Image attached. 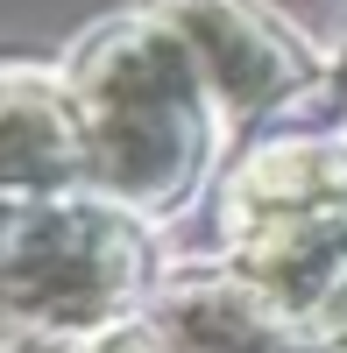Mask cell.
<instances>
[{
    "instance_id": "6da1fadb",
    "label": "cell",
    "mask_w": 347,
    "mask_h": 353,
    "mask_svg": "<svg viewBox=\"0 0 347 353\" xmlns=\"http://www.w3.org/2000/svg\"><path fill=\"white\" fill-rule=\"evenodd\" d=\"M64 85L78 113L85 184L128 212H170L198 176L213 106V85L185 36L156 8L106 21L71 50Z\"/></svg>"
},
{
    "instance_id": "7a4b0ae2",
    "label": "cell",
    "mask_w": 347,
    "mask_h": 353,
    "mask_svg": "<svg viewBox=\"0 0 347 353\" xmlns=\"http://www.w3.org/2000/svg\"><path fill=\"white\" fill-rule=\"evenodd\" d=\"M142 283L135 226L113 198L0 191V353L100 332Z\"/></svg>"
},
{
    "instance_id": "3957f363",
    "label": "cell",
    "mask_w": 347,
    "mask_h": 353,
    "mask_svg": "<svg viewBox=\"0 0 347 353\" xmlns=\"http://www.w3.org/2000/svg\"><path fill=\"white\" fill-rule=\"evenodd\" d=\"M71 184H85V149L64 71L0 57V191H71Z\"/></svg>"
},
{
    "instance_id": "277c9868",
    "label": "cell",
    "mask_w": 347,
    "mask_h": 353,
    "mask_svg": "<svg viewBox=\"0 0 347 353\" xmlns=\"http://www.w3.org/2000/svg\"><path fill=\"white\" fill-rule=\"evenodd\" d=\"M78 353H156V346L142 339V332H100V339H85Z\"/></svg>"
}]
</instances>
